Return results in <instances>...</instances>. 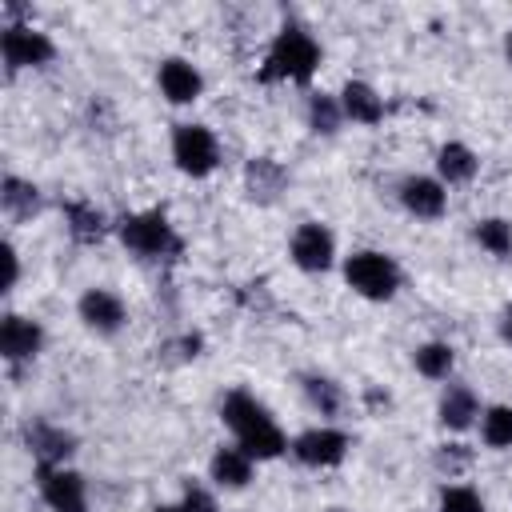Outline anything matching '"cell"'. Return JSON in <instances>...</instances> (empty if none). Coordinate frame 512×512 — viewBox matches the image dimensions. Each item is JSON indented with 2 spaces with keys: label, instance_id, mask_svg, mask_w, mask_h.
Listing matches in <instances>:
<instances>
[{
  "label": "cell",
  "instance_id": "obj_1",
  "mask_svg": "<svg viewBox=\"0 0 512 512\" xmlns=\"http://www.w3.org/2000/svg\"><path fill=\"white\" fill-rule=\"evenodd\" d=\"M224 424L232 428L236 444L252 456V460H276L288 448V436L280 432V424L268 416V408L248 396V392H228V400L220 404Z\"/></svg>",
  "mask_w": 512,
  "mask_h": 512
},
{
  "label": "cell",
  "instance_id": "obj_2",
  "mask_svg": "<svg viewBox=\"0 0 512 512\" xmlns=\"http://www.w3.org/2000/svg\"><path fill=\"white\" fill-rule=\"evenodd\" d=\"M320 68V44L312 40L308 28L300 24H284L268 52H264V68H260V80L272 84V80H288V84H308L312 72Z\"/></svg>",
  "mask_w": 512,
  "mask_h": 512
},
{
  "label": "cell",
  "instance_id": "obj_3",
  "mask_svg": "<svg viewBox=\"0 0 512 512\" xmlns=\"http://www.w3.org/2000/svg\"><path fill=\"white\" fill-rule=\"evenodd\" d=\"M344 280L356 296L364 300H392L396 288H400V268L388 252H376V248H360L344 260Z\"/></svg>",
  "mask_w": 512,
  "mask_h": 512
},
{
  "label": "cell",
  "instance_id": "obj_4",
  "mask_svg": "<svg viewBox=\"0 0 512 512\" xmlns=\"http://www.w3.org/2000/svg\"><path fill=\"white\" fill-rule=\"evenodd\" d=\"M172 160H176V168H180L184 176H192V180L216 172V164H220V144H216L212 128H204V124H176V132H172Z\"/></svg>",
  "mask_w": 512,
  "mask_h": 512
},
{
  "label": "cell",
  "instance_id": "obj_5",
  "mask_svg": "<svg viewBox=\"0 0 512 512\" xmlns=\"http://www.w3.org/2000/svg\"><path fill=\"white\" fill-rule=\"evenodd\" d=\"M120 240L136 252V256H148V260H160L168 252H176V232L168 224L164 212H132L120 220Z\"/></svg>",
  "mask_w": 512,
  "mask_h": 512
},
{
  "label": "cell",
  "instance_id": "obj_6",
  "mask_svg": "<svg viewBox=\"0 0 512 512\" xmlns=\"http://www.w3.org/2000/svg\"><path fill=\"white\" fill-rule=\"evenodd\" d=\"M0 52H4V64L12 72L16 68H44L56 56V44L48 40V32H40L32 24H4Z\"/></svg>",
  "mask_w": 512,
  "mask_h": 512
},
{
  "label": "cell",
  "instance_id": "obj_7",
  "mask_svg": "<svg viewBox=\"0 0 512 512\" xmlns=\"http://www.w3.org/2000/svg\"><path fill=\"white\" fill-rule=\"evenodd\" d=\"M40 476V496L52 512H88V484L80 472L56 464V468H36Z\"/></svg>",
  "mask_w": 512,
  "mask_h": 512
},
{
  "label": "cell",
  "instance_id": "obj_8",
  "mask_svg": "<svg viewBox=\"0 0 512 512\" xmlns=\"http://www.w3.org/2000/svg\"><path fill=\"white\" fill-rule=\"evenodd\" d=\"M288 252H292V264L296 268H304V272H328L332 260H336V240H332V232L320 220H308V224H300L292 232Z\"/></svg>",
  "mask_w": 512,
  "mask_h": 512
},
{
  "label": "cell",
  "instance_id": "obj_9",
  "mask_svg": "<svg viewBox=\"0 0 512 512\" xmlns=\"http://www.w3.org/2000/svg\"><path fill=\"white\" fill-rule=\"evenodd\" d=\"M292 456L308 468H336L348 456V436L340 428H308L300 432L292 444Z\"/></svg>",
  "mask_w": 512,
  "mask_h": 512
},
{
  "label": "cell",
  "instance_id": "obj_10",
  "mask_svg": "<svg viewBox=\"0 0 512 512\" xmlns=\"http://www.w3.org/2000/svg\"><path fill=\"white\" fill-rule=\"evenodd\" d=\"M76 316L84 320V328H92V332H100V336H112V332L124 328L128 308H124V300H120L116 292H108V288H88V292L76 300Z\"/></svg>",
  "mask_w": 512,
  "mask_h": 512
},
{
  "label": "cell",
  "instance_id": "obj_11",
  "mask_svg": "<svg viewBox=\"0 0 512 512\" xmlns=\"http://www.w3.org/2000/svg\"><path fill=\"white\" fill-rule=\"evenodd\" d=\"M156 84H160V96H164L168 104H192V100L204 92V76H200L196 64H188L184 56L160 60Z\"/></svg>",
  "mask_w": 512,
  "mask_h": 512
},
{
  "label": "cell",
  "instance_id": "obj_12",
  "mask_svg": "<svg viewBox=\"0 0 512 512\" xmlns=\"http://www.w3.org/2000/svg\"><path fill=\"white\" fill-rule=\"evenodd\" d=\"M44 344V328L20 312H8L0 320V352L8 364H20V360H32Z\"/></svg>",
  "mask_w": 512,
  "mask_h": 512
},
{
  "label": "cell",
  "instance_id": "obj_13",
  "mask_svg": "<svg viewBox=\"0 0 512 512\" xmlns=\"http://www.w3.org/2000/svg\"><path fill=\"white\" fill-rule=\"evenodd\" d=\"M400 204L416 216V220H440L448 208V192L440 180L432 176H404L400 180Z\"/></svg>",
  "mask_w": 512,
  "mask_h": 512
},
{
  "label": "cell",
  "instance_id": "obj_14",
  "mask_svg": "<svg viewBox=\"0 0 512 512\" xmlns=\"http://www.w3.org/2000/svg\"><path fill=\"white\" fill-rule=\"evenodd\" d=\"M208 476H212L216 488H228V492L248 488V480H252V456H248L240 444L216 448L212 460H208Z\"/></svg>",
  "mask_w": 512,
  "mask_h": 512
},
{
  "label": "cell",
  "instance_id": "obj_15",
  "mask_svg": "<svg viewBox=\"0 0 512 512\" xmlns=\"http://www.w3.org/2000/svg\"><path fill=\"white\" fill-rule=\"evenodd\" d=\"M24 440H28V448H32V456H36V464L40 468H56V464H64V456L72 452V432H64V428H52V424H28L24 428Z\"/></svg>",
  "mask_w": 512,
  "mask_h": 512
},
{
  "label": "cell",
  "instance_id": "obj_16",
  "mask_svg": "<svg viewBox=\"0 0 512 512\" xmlns=\"http://www.w3.org/2000/svg\"><path fill=\"white\" fill-rule=\"evenodd\" d=\"M340 108L356 124H380L384 120V96L372 84H364V80H348L340 88Z\"/></svg>",
  "mask_w": 512,
  "mask_h": 512
},
{
  "label": "cell",
  "instance_id": "obj_17",
  "mask_svg": "<svg viewBox=\"0 0 512 512\" xmlns=\"http://www.w3.org/2000/svg\"><path fill=\"white\" fill-rule=\"evenodd\" d=\"M480 416V400L468 384H448L444 396H440V424L452 428V432H464L472 420Z\"/></svg>",
  "mask_w": 512,
  "mask_h": 512
},
{
  "label": "cell",
  "instance_id": "obj_18",
  "mask_svg": "<svg viewBox=\"0 0 512 512\" xmlns=\"http://www.w3.org/2000/svg\"><path fill=\"white\" fill-rule=\"evenodd\" d=\"M436 172H440V184H468L476 172H480V160L468 144L460 140H448L440 152H436Z\"/></svg>",
  "mask_w": 512,
  "mask_h": 512
},
{
  "label": "cell",
  "instance_id": "obj_19",
  "mask_svg": "<svg viewBox=\"0 0 512 512\" xmlns=\"http://www.w3.org/2000/svg\"><path fill=\"white\" fill-rule=\"evenodd\" d=\"M412 364H416V372H420V376H428V380H448V376H452V368H456V352H452V344L428 340V344H420V348H416Z\"/></svg>",
  "mask_w": 512,
  "mask_h": 512
},
{
  "label": "cell",
  "instance_id": "obj_20",
  "mask_svg": "<svg viewBox=\"0 0 512 512\" xmlns=\"http://www.w3.org/2000/svg\"><path fill=\"white\" fill-rule=\"evenodd\" d=\"M0 204H4V212H8L12 220H24V216H32V212L40 208V192H36L32 184L8 176V180H4V192H0Z\"/></svg>",
  "mask_w": 512,
  "mask_h": 512
},
{
  "label": "cell",
  "instance_id": "obj_21",
  "mask_svg": "<svg viewBox=\"0 0 512 512\" xmlns=\"http://www.w3.org/2000/svg\"><path fill=\"white\" fill-rule=\"evenodd\" d=\"M480 436L488 448H512V404H492L480 416Z\"/></svg>",
  "mask_w": 512,
  "mask_h": 512
},
{
  "label": "cell",
  "instance_id": "obj_22",
  "mask_svg": "<svg viewBox=\"0 0 512 512\" xmlns=\"http://www.w3.org/2000/svg\"><path fill=\"white\" fill-rule=\"evenodd\" d=\"M476 240H480V248L492 252V256H512V224L500 220V216L480 220V224H476Z\"/></svg>",
  "mask_w": 512,
  "mask_h": 512
},
{
  "label": "cell",
  "instance_id": "obj_23",
  "mask_svg": "<svg viewBox=\"0 0 512 512\" xmlns=\"http://www.w3.org/2000/svg\"><path fill=\"white\" fill-rule=\"evenodd\" d=\"M68 232L84 244L100 240L104 236V216L92 208V204H68Z\"/></svg>",
  "mask_w": 512,
  "mask_h": 512
},
{
  "label": "cell",
  "instance_id": "obj_24",
  "mask_svg": "<svg viewBox=\"0 0 512 512\" xmlns=\"http://www.w3.org/2000/svg\"><path fill=\"white\" fill-rule=\"evenodd\" d=\"M304 392H308L312 408H320V416H336L340 404H344L340 384H332L328 376H308V380H304Z\"/></svg>",
  "mask_w": 512,
  "mask_h": 512
},
{
  "label": "cell",
  "instance_id": "obj_25",
  "mask_svg": "<svg viewBox=\"0 0 512 512\" xmlns=\"http://www.w3.org/2000/svg\"><path fill=\"white\" fill-rule=\"evenodd\" d=\"M340 120H344L340 100H332V96H312V100H308V124H312L316 132H336Z\"/></svg>",
  "mask_w": 512,
  "mask_h": 512
},
{
  "label": "cell",
  "instance_id": "obj_26",
  "mask_svg": "<svg viewBox=\"0 0 512 512\" xmlns=\"http://www.w3.org/2000/svg\"><path fill=\"white\" fill-rule=\"evenodd\" d=\"M440 512H484V500L468 484H448L440 492Z\"/></svg>",
  "mask_w": 512,
  "mask_h": 512
},
{
  "label": "cell",
  "instance_id": "obj_27",
  "mask_svg": "<svg viewBox=\"0 0 512 512\" xmlns=\"http://www.w3.org/2000/svg\"><path fill=\"white\" fill-rule=\"evenodd\" d=\"M180 504H184V512H216V496L196 480L184 484V500Z\"/></svg>",
  "mask_w": 512,
  "mask_h": 512
},
{
  "label": "cell",
  "instance_id": "obj_28",
  "mask_svg": "<svg viewBox=\"0 0 512 512\" xmlns=\"http://www.w3.org/2000/svg\"><path fill=\"white\" fill-rule=\"evenodd\" d=\"M4 264H8V284H4V288H12L16 276H20V260H16V248H12V244H4Z\"/></svg>",
  "mask_w": 512,
  "mask_h": 512
},
{
  "label": "cell",
  "instance_id": "obj_29",
  "mask_svg": "<svg viewBox=\"0 0 512 512\" xmlns=\"http://www.w3.org/2000/svg\"><path fill=\"white\" fill-rule=\"evenodd\" d=\"M152 512H184V504H156Z\"/></svg>",
  "mask_w": 512,
  "mask_h": 512
},
{
  "label": "cell",
  "instance_id": "obj_30",
  "mask_svg": "<svg viewBox=\"0 0 512 512\" xmlns=\"http://www.w3.org/2000/svg\"><path fill=\"white\" fill-rule=\"evenodd\" d=\"M504 336H508V340H512V308H508V312H504Z\"/></svg>",
  "mask_w": 512,
  "mask_h": 512
},
{
  "label": "cell",
  "instance_id": "obj_31",
  "mask_svg": "<svg viewBox=\"0 0 512 512\" xmlns=\"http://www.w3.org/2000/svg\"><path fill=\"white\" fill-rule=\"evenodd\" d=\"M508 60H512V36H508Z\"/></svg>",
  "mask_w": 512,
  "mask_h": 512
}]
</instances>
